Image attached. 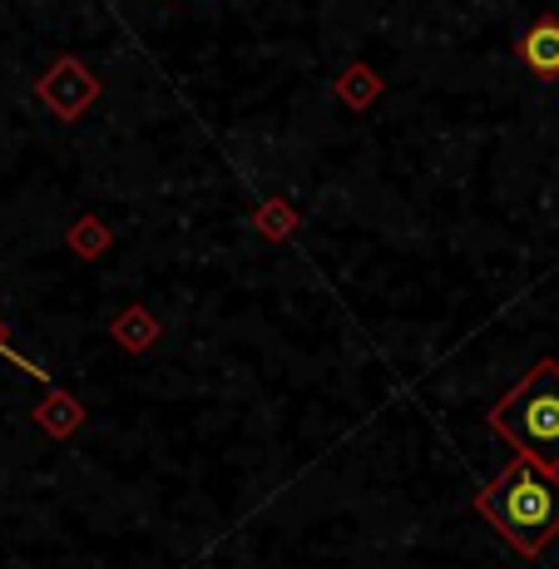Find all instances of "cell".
Wrapping results in <instances>:
<instances>
[{
    "mask_svg": "<svg viewBox=\"0 0 559 569\" xmlns=\"http://www.w3.org/2000/svg\"><path fill=\"white\" fill-rule=\"evenodd\" d=\"M480 510L520 555H540L559 535V476L520 456L496 486L480 490Z\"/></svg>",
    "mask_w": 559,
    "mask_h": 569,
    "instance_id": "1",
    "label": "cell"
},
{
    "mask_svg": "<svg viewBox=\"0 0 559 569\" xmlns=\"http://www.w3.org/2000/svg\"><path fill=\"white\" fill-rule=\"evenodd\" d=\"M490 426L525 456V461L559 470V367L540 362L520 387L490 411Z\"/></svg>",
    "mask_w": 559,
    "mask_h": 569,
    "instance_id": "2",
    "label": "cell"
},
{
    "mask_svg": "<svg viewBox=\"0 0 559 569\" xmlns=\"http://www.w3.org/2000/svg\"><path fill=\"white\" fill-rule=\"evenodd\" d=\"M520 60L530 64L535 74H559V20L555 16L530 26V36L520 40Z\"/></svg>",
    "mask_w": 559,
    "mask_h": 569,
    "instance_id": "3",
    "label": "cell"
},
{
    "mask_svg": "<svg viewBox=\"0 0 559 569\" xmlns=\"http://www.w3.org/2000/svg\"><path fill=\"white\" fill-rule=\"evenodd\" d=\"M0 357H6V362H16L20 371H30V377H36V381H50V377H46V371H40L36 362H30V357H20V352H16V347H10V342H6V327H0Z\"/></svg>",
    "mask_w": 559,
    "mask_h": 569,
    "instance_id": "4",
    "label": "cell"
}]
</instances>
